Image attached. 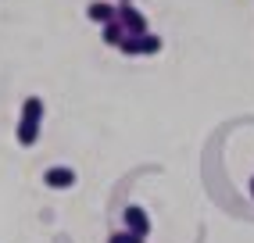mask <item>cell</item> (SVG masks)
<instances>
[{"label": "cell", "instance_id": "2", "mask_svg": "<svg viewBox=\"0 0 254 243\" xmlns=\"http://www.w3.org/2000/svg\"><path fill=\"white\" fill-rule=\"evenodd\" d=\"M122 218H126V233H132V236H140V240H147L150 236V215L143 211V207H126L122 211Z\"/></svg>", "mask_w": 254, "mask_h": 243}, {"label": "cell", "instance_id": "10", "mask_svg": "<svg viewBox=\"0 0 254 243\" xmlns=\"http://www.w3.org/2000/svg\"><path fill=\"white\" fill-rule=\"evenodd\" d=\"M108 243H143V240H140V236H132V233H126V229H122V233H115V236H108Z\"/></svg>", "mask_w": 254, "mask_h": 243}, {"label": "cell", "instance_id": "8", "mask_svg": "<svg viewBox=\"0 0 254 243\" xmlns=\"http://www.w3.org/2000/svg\"><path fill=\"white\" fill-rule=\"evenodd\" d=\"M158 50H161V36H154V32H143V36H140V54H158Z\"/></svg>", "mask_w": 254, "mask_h": 243}, {"label": "cell", "instance_id": "12", "mask_svg": "<svg viewBox=\"0 0 254 243\" xmlns=\"http://www.w3.org/2000/svg\"><path fill=\"white\" fill-rule=\"evenodd\" d=\"M118 4H132V0H118Z\"/></svg>", "mask_w": 254, "mask_h": 243}, {"label": "cell", "instance_id": "4", "mask_svg": "<svg viewBox=\"0 0 254 243\" xmlns=\"http://www.w3.org/2000/svg\"><path fill=\"white\" fill-rule=\"evenodd\" d=\"M86 14L97 22V25H108L115 22V14H118V4H108V0H93V4L86 7Z\"/></svg>", "mask_w": 254, "mask_h": 243}, {"label": "cell", "instance_id": "1", "mask_svg": "<svg viewBox=\"0 0 254 243\" xmlns=\"http://www.w3.org/2000/svg\"><path fill=\"white\" fill-rule=\"evenodd\" d=\"M118 22L126 25V32H132V36H143V32H150L147 29V14L140 11V7H132V4H118V14H115Z\"/></svg>", "mask_w": 254, "mask_h": 243}, {"label": "cell", "instance_id": "6", "mask_svg": "<svg viewBox=\"0 0 254 243\" xmlns=\"http://www.w3.org/2000/svg\"><path fill=\"white\" fill-rule=\"evenodd\" d=\"M122 36H126V25L122 22H108V25H100V40H104L108 47H118V43H122Z\"/></svg>", "mask_w": 254, "mask_h": 243}, {"label": "cell", "instance_id": "7", "mask_svg": "<svg viewBox=\"0 0 254 243\" xmlns=\"http://www.w3.org/2000/svg\"><path fill=\"white\" fill-rule=\"evenodd\" d=\"M22 118L25 122H43V100L40 97H25L22 100Z\"/></svg>", "mask_w": 254, "mask_h": 243}, {"label": "cell", "instance_id": "3", "mask_svg": "<svg viewBox=\"0 0 254 243\" xmlns=\"http://www.w3.org/2000/svg\"><path fill=\"white\" fill-rule=\"evenodd\" d=\"M43 182H47L50 189H72V186H75V172L64 168V165L47 168V172H43Z\"/></svg>", "mask_w": 254, "mask_h": 243}, {"label": "cell", "instance_id": "9", "mask_svg": "<svg viewBox=\"0 0 254 243\" xmlns=\"http://www.w3.org/2000/svg\"><path fill=\"white\" fill-rule=\"evenodd\" d=\"M118 50H122L126 58H136V54H140V36L126 32V36H122V43H118Z\"/></svg>", "mask_w": 254, "mask_h": 243}, {"label": "cell", "instance_id": "5", "mask_svg": "<svg viewBox=\"0 0 254 243\" xmlns=\"http://www.w3.org/2000/svg\"><path fill=\"white\" fill-rule=\"evenodd\" d=\"M14 136H18L22 147H32V143L40 140V122H25V118H18V129H14Z\"/></svg>", "mask_w": 254, "mask_h": 243}, {"label": "cell", "instance_id": "11", "mask_svg": "<svg viewBox=\"0 0 254 243\" xmlns=\"http://www.w3.org/2000/svg\"><path fill=\"white\" fill-rule=\"evenodd\" d=\"M251 197H254V179H251Z\"/></svg>", "mask_w": 254, "mask_h": 243}]
</instances>
